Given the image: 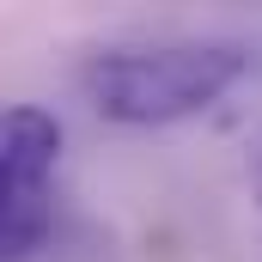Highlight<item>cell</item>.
I'll return each instance as SVG.
<instances>
[{
	"instance_id": "obj_1",
	"label": "cell",
	"mask_w": 262,
	"mask_h": 262,
	"mask_svg": "<svg viewBox=\"0 0 262 262\" xmlns=\"http://www.w3.org/2000/svg\"><path fill=\"white\" fill-rule=\"evenodd\" d=\"M250 73V49L232 37H159L98 49L79 67L85 104L116 128H171L207 116Z\"/></svg>"
},
{
	"instance_id": "obj_2",
	"label": "cell",
	"mask_w": 262,
	"mask_h": 262,
	"mask_svg": "<svg viewBox=\"0 0 262 262\" xmlns=\"http://www.w3.org/2000/svg\"><path fill=\"white\" fill-rule=\"evenodd\" d=\"M61 122L43 104H0V262H25L55 226Z\"/></svg>"
},
{
	"instance_id": "obj_3",
	"label": "cell",
	"mask_w": 262,
	"mask_h": 262,
	"mask_svg": "<svg viewBox=\"0 0 262 262\" xmlns=\"http://www.w3.org/2000/svg\"><path fill=\"white\" fill-rule=\"evenodd\" d=\"M256 171H262V165H256Z\"/></svg>"
}]
</instances>
